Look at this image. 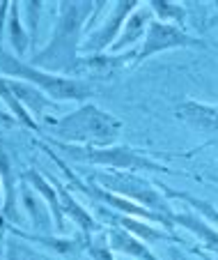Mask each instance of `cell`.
Instances as JSON below:
<instances>
[{"label": "cell", "mask_w": 218, "mask_h": 260, "mask_svg": "<svg viewBox=\"0 0 218 260\" xmlns=\"http://www.w3.org/2000/svg\"><path fill=\"white\" fill-rule=\"evenodd\" d=\"M55 132L69 141L92 143V145H106L115 141L120 134V120H115L111 113H103L97 106H83L81 111L71 113L69 118L53 122Z\"/></svg>", "instance_id": "1"}, {"label": "cell", "mask_w": 218, "mask_h": 260, "mask_svg": "<svg viewBox=\"0 0 218 260\" xmlns=\"http://www.w3.org/2000/svg\"><path fill=\"white\" fill-rule=\"evenodd\" d=\"M0 69L10 74V76H25V79L34 81L37 85H42L46 92H51L58 99H83L90 94V85L87 83H81V81L74 79H58V76H51V74L30 69L25 64H21L16 58L3 53V49H0Z\"/></svg>", "instance_id": "2"}, {"label": "cell", "mask_w": 218, "mask_h": 260, "mask_svg": "<svg viewBox=\"0 0 218 260\" xmlns=\"http://www.w3.org/2000/svg\"><path fill=\"white\" fill-rule=\"evenodd\" d=\"M62 150H67V154H71L74 159H83V161H92V164H108L115 168H147V171H161L170 173L165 166L150 161L147 157L133 152L129 147H115V150H97V147H69L60 145Z\"/></svg>", "instance_id": "3"}, {"label": "cell", "mask_w": 218, "mask_h": 260, "mask_svg": "<svg viewBox=\"0 0 218 260\" xmlns=\"http://www.w3.org/2000/svg\"><path fill=\"white\" fill-rule=\"evenodd\" d=\"M189 44H195V40L184 35L177 25L154 21V23H150V32L145 37V49L138 53V58L142 60L147 55L156 53V51H165V49H172V46H189Z\"/></svg>", "instance_id": "4"}, {"label": "cell", "mask_w": 218, "mask_h": 260, "mask_svg": "<svg viewBox=\"0 0 218 260\" xmlns=\"http://www.w3.org/2000/svg\"><path fill=\"white\" fill-rule=\"evenodd\" d=\"M101 182H103V184H111V187H115L117 191H122V193H129V196H133L136 201H142L147 207L163 210L165 214H170L168 207H165V203L161 201V196L154 191V189L147 187L145 182L133 180V177H122V175H103Z\"/></svg>", "instance_id": "5"}, {"label": "cell", "mask_w": 218, "mask_h": 260, "mask_svg": "<svg viewBox=\"0 0 218 260\" xmlns=\"http://www.w3.org/2000/svg\"><path fill=\"white\" fill-rule=\"evenodd\" d=\"M177 115H179L184 122H189L193 129H198V132L218 136V108L189 102L177 108Z\"/></svg>", "instance_id": "6"}, {"label": "cell", "mask_w": 218, "mask_h": 260, "mask_svg": "<svg viewBox=\"0 0 218 260\" xmlns=\"http://www.w3.org/2000/svg\"><path fill=\"white\" fill-rule=\"evenodd\" d=\"M138 3H120L115 10V14H113V21H111V28H108V32H99L94 35L92 40H90V44H87V51H101L106 44H111V40L115 37V32L120 30V23L124 21V16L129 14V12L136 10Z\"/></svg>", "instance_id": "7"}, {"label": "cell", "mask_w": 218, "mask_h": 260, "mask_svg": "<svg viewBox=\"0 0 218 260\" xmlns=\"http://www.w3.org/2000/svg\"><path fill=\"white\" fill-rule=\"evenodd\" d=\"M111 246L115 251H122V253H131V255H136V258H145V260H156L154 255L150 253V251L145 249V246L140 244L138 240H133V237L124 235V233L120 231H113L111 233Z\"/></svg>", "instance_id": "8"}, {"label": "cell", "mask_w": 218, "mask_h": 260, "mask_svg": "<svg viewBox=\"0 0 218 260\" xmlns=\"http://www.w3.org/2000/svg\"><path fill=\"white\" fill-rule=\"evenodd\" d=\"M172 219L177 221V223H184V226L191 228L193 233H198L209 249H216L218 251V233L211 231L209 226H204L202 221H198L195 216H189V214H177V216H172Z\"/></svg>", "instance_id": "9"}, {"label": "cell", "mask_w": 218, "mask_h": 260, "mask_svg": "<svg viewBox=\"0 0 218 260\" xmlns=\"http://www.w3.org/2000/svg\"><path fill=\"white\" fill-rule=\"evenodd\" d=\"M145 16H147V12H140V10H138V12H136V16H133V19H131L129 23H124V25H126V30L122 32V42H124V44H129V42L138 40V37L142 35V28H145V23H138V21L145 19Z\"/></svg>", "instance_id": "10"}]
</instances>
